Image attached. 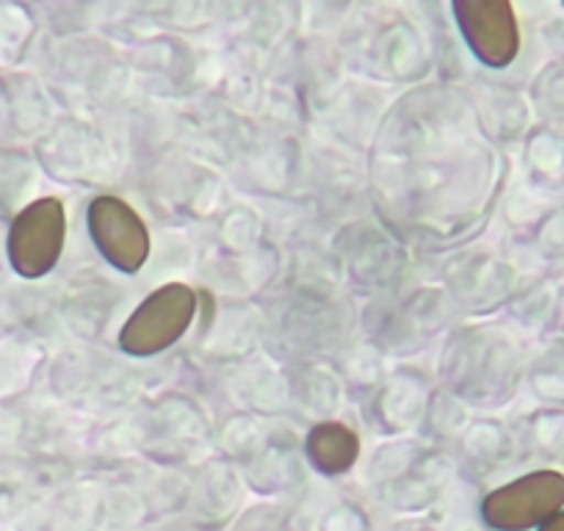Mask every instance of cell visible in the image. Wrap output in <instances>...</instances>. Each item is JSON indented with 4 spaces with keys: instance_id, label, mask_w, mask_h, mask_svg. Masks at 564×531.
Here are the masks:
<instances>
[{
    "instance_id": "1",
    "label": "cell",
    "mask_w": 564,
    "mask_h": 531,
    "mask_svg": "<svg viewBox=\"0 0 564 531\" xmlns=\"http://www.w3.org/2000/svg\"><path fill=\"white\" fill-rule=\"evenodd\" d=\"M558 509H564V474L540 468L487 492L481 518L492 531H536Z\"/></svg>"
},
{
    "instance_id": "2",
    "label": "cell",
    "mask_w": 564,
    "mask_h": 531,
    "mask_svg": "<svg viewBox=\"0 0 564 531\" xmlns=\"http://www.w3.org/2000/svg\"><path fill=\"white\" fill-rule=\"evenodd\" d=\"M197 300L186 285H161L155 294L135 307L133 316L124 322L119 346L135 357L159 355L175 344L192 324Z\"/></svg>"
},
{
    "instance_id": "3",
    "label": "cell",
    "mask_w": 564,
    "mask_h": 531,
    "mask_svg": "<svg viewBox=\"0 0 564 531\" xmlns=\"http://www.w3.org/2000/svg\"><path fill=\"white\" fill-rule=\"evenodd\" d=\"M64 232H67V219L58 199H36L20 210L7 238L9 263L14 266V272L29 280L51 272L62 258Z\"/></svg>"
},
{
    "instance_id": "4",
    "label": "cell",
    "mask_w": 564,
    "mask_h": 531,
    "mask_svg": "<svg viewBox=\"0 0 564 531\" xmlns=\"http://www.w3.org/2000/svg\"><path fill=\"white\" fill-rule=\"evenodd\" d=\"M454 18L470 53L485 67L503 69L520 53V25L507 0H463L454 3Z\"/></svg>"
},
{
    "instance_id": "5",
    "label": "cell",
    "mask_w": 564,
    "mask_h": 531,
    "mask_svg": "<svg viewBox=\"0 0 564 531\" xmlns=\"http://www.w3.org/2000/svg\"><path fill=\"white\" fill-rule=\"evenodd\" d=\"M89 232L102 258L119 272H139L150 254L144 221L117 197H97L89 205Z\"/></svg>"
},
{
    "instance_id": "6",
    "label": "cell",
    "mask_w": 564,
    "mask_h": 531,
    "mask_svg": "<svg viewBox=\"0 0 564 531\" xmlns=\"http://www.w3.org/2000/svg\"><path fill=\"white\" fill-rule=\"evenodd\" d=\"M307 457L322 474H344L357 459V437L346 426L327 424L307 437Z\"/></svg>"
},
{
    "instance_id": "7",
    "label": "cell",
    "mask_w": 564,
    "mask_h": 531,
    "mask_svg": "<svg viewBox=\"0 0 564 531\" xmlns=\"http://www.w3.org/2000/svg\"><path fill=\"white\" fill-rule=\"evenodd\" d=\"M542 393L551 399V402L564 404V344H558L556 349L551 351V360L540 371V379H536Z\"/></svg>"
},
{
    "instance_id": "8",
    "label": "cell",
    "mask_w": 564,
    "mask_h": 531,
    "mask_svg": "<svg viewBox=\"0 0 564 531\" xmlns=\"http://www.w3.org/2000/svg\"><path fill=\"white\" fill-rule=\"evenodd\" d=\"M536 531H564V509H558V512L553 514V518H547Z\"/></svg>"
},
{
    "instance_id": "9",
    "label": "cell",
    "mask_w": 564,
    "mask_h": 531,
    "mask_svg": "<svg viewBox=\"0 0 564 531\" xmlns=\"http://www.w3.org/2000/svg\"><path fill=\"white\" fill-rule=\"evenodd\" d=\"M562 9H564V3H562Z\"/></svg>"
}]
</instances>
